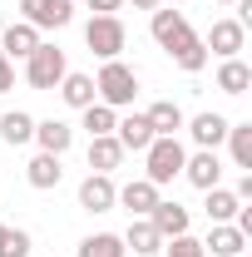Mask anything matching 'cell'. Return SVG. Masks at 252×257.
<instances>
[{"label": "cell", "instance_id": "obj_1", "mask_svg": "<svg viewBox=\"0 0 252 257\" xmlns=\"http://www.w3.org/2000/svg\"><path fill=\"white\" fill-rule=\"evenodd\" d=\"M94 89H99V104L124 109V104H134V94H139V74H134L124 60H104V69H99V79H94Z\"/></svg>", "mask_w": 252, "mask_h": 257}, {"label": "cell", "instance_id": "obj_2", "mask_svg": "<svg viewBox=\"0 0 252 257\" xmlns=\"http://www.w3.org/2000/svg\"><path fill=\"white\" fill-rule=\"evenodd\" d=\"M84 45L94 50L99 60H119V50L129 45V30L119 15H94L89 25H84Z\"/></svg>", "mask_w": 252, "mask_h": 257}, {"label": "cell", "instance_id": "obj_3", "mask_svg": "<svg viewBox=\"0 0 252 257\" xmlns=\"http://www.w3.org/2000/svg\"><path fill=\"white\" fill-rule=\"evenodd\" d=\"M144 154H149V183H154V188L173 183V178L183 173V159H188L178 139H154V144H149Z\"/></svg>", "mask_w": 252, "mask_h": 257}, {"label": "cell", "instance_id": "obj_4", "mask_svg": "<svg viewBox=\"0 0 252 257\" xmlns=\"http://www.w3.org/2000/svg\"><path fill=\"white\" fill-rule=\"evenodd\" d=\"M64 74V50L60 45H35V55H30V64H25V79H30V89H55Z\"/></svg>", "mask_w": 252, "mask_h": 257}, {"label": "cell", "instance_id": "obj_5", "mask_svg": "<svg viewBox=\"0 0 252 257\" xmlns=\"http://www.w3.org/2000/svg\"><path fill=\"white\" fill-rule=\"evenodd\" d=\"M20 10H25V25H35V30H64L74 20L69 0H20Z\"/></svg>", "mask_w": 252, "mask_h": 257}, {"label": "cell", "instance_id": "obj_6", "mask_svg": "<svg viewBox=\"0 0 252 257\" xmlns=\"http://www.w3.org/2000/svg\"><path fill=\"white\" fill-rule=\"evenodd\" d=\"M242 40H247V25H242V20H213V30H208V40H203V50H213L218 60H237Z\"/></svg>", "mask_w": 252, "mask_h": 257}, {"label": "cell", "instance_id": "obj_7", "mask_svg": "<svg viewBox=\"0 0 252 257\" xmlns=\"http://www.w3.org/2000/svg\"><path fill=\"white\" fill-rule=\"evenodd\" d=\"M183 178H188L193 188H218V178H222V163H218V154L213 149H198L193 159H183Z\"/></svg>", "mask_w": 252, "mask_h": 257}, {"label": "cell", "instance_id": "obj_8", "mask_svg": "<svg viewBox=\"0 0 252 257\" xmlns=\"http://www.w3.org/2000/svg\"><path fill=\"white\" fill-rule=\"evenodd\" d=\"M114 178L109 173H89L84 183H79V208H89V213H109L114 208Z\"/></svg>", "mask_w": 252, "mask_h": 257}, {"label": "cell", "instance_id": "obj_9", "mask_svg": "<svg viewBox=\"0 0 252 257\" xmlns=\"http://www.w3.org/2000/svg\"><path fill=\"white\" fill-rule=\"evenodd\" d=\"M114 203H124L134 218H149V213L158 208V188L149 183V178H134V183H124V188L114 193Z\"/></svg>", "mask_w": 252, "mask_h": 257}, {"label": "cell", "instance_id": "obj_10", "mask_svg": "<svg viewBox=\"0 0 252 257\" xmlns=\"http://www.w3.org/2000/svg\"><path fill=\"white\" fill-rule=\"evenodd\" d=\"M188 20L178 15V10H154V40L163 45V50H178L183 40H188Z\"/></svg>", "mask_w": 252, "mask_h": 257}, {"label": "cell", "instance_id": "obj_11", "mask_svg": "<svg viewBox=\"0 0 252 257\" xmlns=\"http://www.w3.org/2000/svg\"><path fill=\"white\" fill-rule=\"evenodd\" d=\"M35 45H40V30H35V25H25V20L0 30V50H5V55H15V60H30Z\"/></svg>", "mask_w": 252, "mask_h": 257}, {"label": "cell", "instance_id": "obj_12", "mask_svg": "<svg viewBox=\"0 0 252 257\" xmlns=\"http://www.w3.org/2000/svg\"><path fill=\"white\" fill-rule=\"evenodd\" d=\"M144 119H149V128H154V139H178V128H183V109H178L173 99H158Z\"/></svg>", "mask_w": 252, "mask_h": 257}, {"label": "cell", "instance_id": "obj_13", "mask_svg": "<svg viewBox=\"0 0 252 257\" xmlns=\"http://www.w3.org/2000/svg\"><path fill=\"white\" fill-rule=\"evenodd\" d=\"M114 139L124 144V154H129V149H134V154H144V149L154 144V128H149V119H144V114H129V119H119V124H114Z\"/></svg>", "mask_w": 252, "mask_h": 257}, {"label": "cell", "instance_id": "obj_14", "mask_svg": "<svg viewBox=\"0 0 252 257\" xmlns=\"http://www.w3.org/2000/svg\"><path fill=\"white\" fill-rule=\"evenodd\" d=\"M119 163H124V144H119L114 134L89 139V168H94V173H114Z\"/></svg>", "mask_w": 252, "mask_h": 257}, {"label": "cell", "instance_id": "obj_15", "mask_svg": "<svg viewBox=\"0 0 252 257\" xmlns=\"http://www.w3.org/2000/svg\"><path fill=\"white\" fill-rule=\"evenodd\" d=\"M25 178H30V188H60L64 168H60V154H35L30 163H25Z\"/></svg>", "mask_w": 252, "mask_h": 257}, {"label": "cell", "instance_id": "obj_16", "mask_svg": "<svg viewBox=\"0 0 252 257\" xmlns=\"http://www.w3.org/2000/svg\"><path fill=\"white\" fill-rule=\"evenodd\" d=\"M149 223L158 227V237H178V232H188V208H183V203H163V198H158V208L149 213Z\"/></svg>", "mask_w": 252, "mask_h": 257}, {"label": "cell", "instance_id": "obj_17", "mask_svg": "<svg viewBox=\"0 0 252 257\" xmlns=\"http://www.w3.org/2000/svg\"><path fill=\"white\" fill-rule=\"evenodd\" d=\"M60 99L69 104V109H89V104L99 99L94 74H64V79H60Z\"/></svg>", "mask_w": 252, "mask_h": 257}, {"label": "cell", "instance_id": "obj_18", "mask_svg": "<svg viewBox=\"0 0 252 257\" xmlns=\"http://www.w3.org/2000/svg\"><path fill=\"white\" fill-rule=\"evenodd\" d=\"M35 144H40V154H64L74 144V128L64 119H45V124H35Z\"/></svg>", "mask_w": 252, "mask_h": 257}, {"label": "cell", "instance_id": "obj_19", "mask_svg": "<svg viewBox=\"0 0 252 257\" xmlns=\"http://www.w3.org/2000/svg\"><path fill=\"white\" fill-rule=\"evenodd\" d=\"M124 247H134L139 257H149V252H163V237H158V227L149 218H134L129 232H124Z\"/></svg>", "mask_w": 252, "mask_h": 257}, {"label": "cell", "instance_id": "obj_20", "mask_svg": "<svg viewBox=\"0 0 252 257\" xmlns=\"http://www.w3.org/2000/svg\"><path fill=\"white\" fill-rule=\"evenodd\" d=\"M188 134H193L198 149H218L222 139H227V119H222V114H198L188 124Z\"/></svg>", "mask_w": 252, "mask_h": 257}, {"label": "cell", "instance_id": "obj_21", "mask_svg": "<svg viewBox=\"0 0 252 257\" xmlns=\"http://www.w3.org/2000/svg\"><path fill=\"white\" fill-rule=\"evenodd\" d=\"M203 247H213V257H242L247 237H242V232H237L232 223H213V237H208Z\"/></svg>", "mask_w": 252, "mask_h": 257}, {"label": "cell", "instance_id": "obj_22", "mask_svg": "<svg viewBox=\"0 0 252 257\" xmlns=\"http://www.w3.org/2000/svg\"><path fill=\"white\" fill-rule=\"evenodd\" d=\"M0 139H5V144H15V149H20V144H30V139H35V119L25 114V109L0 114Z\"/></svg>", "mask_w": 252, "mask_h": 257}, {"label": "cell", "instance_id": "obj_23", "mask_svg": "<svg viewBox=\"0 0 252 257\" xmlns=\"http://www.w3.org/2000/svg\"><path fill=\"white\" fill-rule=\"evenodd\" d=\"M247 84H252V69L242 60H222L218 69V89L222 94H247Z\"/></svg>", "mask_w": 252, "mask_h": 257}, {"label": "cell", "instance_id": "obj_24", "mask_svg": "<svg viewBox=\"0 0 252 257\" xmlns=\"http://www.w3.org/2000/svg\"><path fill=\"white\" fill-rule=\"evenodd\" d=\"M203 208H208L213 223H232L242 203H237V193H227V188H208V203H203Z\"/></svg>", "mask_w": 252, "mask_h": 257}, {"label": "cell", "instance_id": "obj_25", "mask_svg": "<svg viewBox=\"0 0 252 257\" xmlns=\"http://www.w3.org/2000/svg\"><path fill=\"white\" fill-rule=\"evenodd\" d=\"M168 55H173L178 69H188V74H198V69L208 64V50H203V40H198V35H188V40H183L178 50H168Z\"/></svg>", "mask_w": 252, "mask_h": 257}, {"label": "cell", "instance_id": "obj_26", "mask_svg": "<svg viewBox=\"0 0 252 257\" xmlns=\"http://www.w3.org/2000/svg\"><path fill=\"white\" fill-rule=\"evenodd\" d=\"M124 237H114V232H94V237H84L79 242V257H124Z\"/></svg>", "mask_w": 252, "mask_h": 257}, {"label": "cell", "instance_id": "obj_27", "mask_svg": "<svg viewBox=\"0 0 252 257\" xmlns=\"http://www.w3.org/2000/svg\"><path fill=\"white\" fill-rule=\"evenodd\" d=\"M227 144H232V163L252 168V124H227Z\"/></svg>", "mask_w": 252, "mask_h": 257}, {"label": "cell", "instance_id": "obj_28", "mask_svg": "<svg viewBox=\"0 0 252 257\" xmlns=\"http://www.w3.org/2000/svg\"><path fill=\"white\" fill-rule=\"evenodd\" d=\"M114 124H119V114H114V109H109V104H89V109H84V128H89V139H99V134H114Z\"/></svg>", "mask_w": 252, "mask_h": 257}, {"label": "cell", "instance_id": "obj_29", "mask_svg": "<svg viewBox=\"0 0 252 257\" xmlns=\"http://www.w3.org/2000/svg\"><path fill=\"white\" fill-rule=\"evenodd\" d=\"M163 252H168V257H208V247H203L198 237H188V232H178V237H168Z\"/></svg>", "mask_w": 252, "mask_h": 257}, {"label": "cell", "instance_id": "obj_30", "mask_svg": "<svg viewBox=\"0 0 252 257\" xmlns=\"http://www.w3.org/2000/svg\"><path fill=\"white\" fill-rule=\"evenodd\" d=\"M10 84H15V69H10V55H5V50H0V94H5V89H10Z\"/></svg>", "mask_w": 252, "mask_h": 257}, {"label": "cell", "instance_id": "obj_31", "mask_svg": "<svg viewBox=\"0 0 252 257\" xmlns=\"http://www.w3.org/2000/svg\"><path fill=\"white\" fill-rule=\"evenodd\" d=\"M119 5H124V0H89V10H94V15H114Z\"/></svg>", "mask_w": 252, "mask_h": 257}, {"label": "cell", "instance_id": "obj_32", "mask_svg": "<svg viewBox=\"0 0 252 257\" xmlns=\"http://www.w3.org/2000/svg\"><path fill=\"white\" fill-rule=\"evenodd\" d=\"M10 232H15V227L0 223V257H15V252H10Z\"/></svg>", "mask_w": 252, "mask_h": 257}, {"label": "cell", "instance_id": "obj_33", "mask_svg": "<svg viewBox=\"0 0 252 257\" xmlns=\"http://www.w3.org/2000/svg\"><path fill=\"white\" fill-rule=\"evenodd\" d=\"M134 5H139V10H158V0H134Z\"/></svg>", "mask_w": 252, "mask_h": 257}, {"label": "cell", "instance_id": "obj_34", "mask_svg": "<svg viewBox=\"0 0 252 257\" xmlns=\"http://www.w3.org/2000/svg\"><path fill=\"white\" fill-rule=\"evenodd\" d=\"M222 5H237V0H222Z\"/></svg>", "mask_w": 252, "mask_h": 257}, {"label": "cell", "instance_id": "obj_35", "mask_svg": "<svg viewBox=\"0 0 252 257\" xmlns=\"http://www.w3.org/2000/svg\"><path fill=\"white\" fill-rule=\"evenodd\" d=\"M0 30H5V15H0Z\"/></svg>", "mask_w": 252, "mask_h": 257}]
</instances>
